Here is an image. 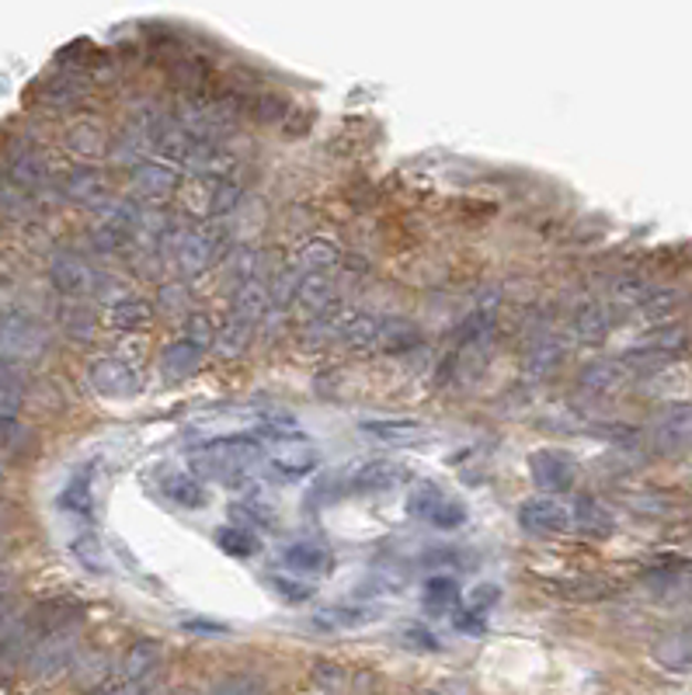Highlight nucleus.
I'll return each instance as SVG.
<instances>
[{
  "mask_svg": "<svg viewBox=\"0 0 692 695\" xmlns=\"http://www.w3.org/2000/svg\"><path fill=\"white\" fill-rule=\"evenodd\" d=\"M379 330H384V324H379L376 317H369V314H345L338 324H334V334H338V338H345L352 348H373V345H379Z\"/></svg>",
  "mask_w": 692,
  "mask_h": 695,
  "instance_id": "22",
  "label": "nucleus"
},
{
  "mask_svg": "<svg viewBox=\"0 0 692 695\" xmlns=\"http://www.w3.org/2000/svg\"><path fill=\"white\" fill-rule=\"evenodd\" d=\"M217 546L223 549L227 557H233V560H248V557L258 554V539H254V533H248V529H233V525H223V529L217 533Z\"/></svg>",
  "mask_w": 692,
  "mask_h": 695,
  "instance_id": "28",
  "label": "nucleus"
},
{
  "mask_svg": "<svg viewBox=\"0 0 692 695\" xmlns=\"http://www.w3.org/2000/svg\"><path fill=\"white\" fill-rule=\"evenodd\" d=\"M692 442V403H668L654 418V445L661 455H679Z\"/></svg>",
  "mask_w": 692,
  "mask_h": 695,
  "instance_id": "8",
  "label": "nucleus"
},
{
  "mask_svg": "<svg viewBox=\"0 0 692 695\" xmlns=\"http://www.w3.org/2000/svg\"><path fill=\"white\" fill-rule=\"evenodd\" d=\"M282 602H290V606H303V602H310V598H314V585H306V581H300V578H293V573H272V578L265 581Z\"/></svg>",
  "mask_w": 692,
  "mask_h": 695,
  "instance_id": "33",
  "label": "nucleus"
},
{
  "mask_svg": "<svg viewBox=\"0 0 692 695\" xmlns=\"http://www.w3.org/2000/svg\"><path fill=\"white\" fill-rule=\"evenodd\" d=\"M570 525H575L578 533L591 536V539H606L616 533V515L602 505L599 497L581 494L575 501V512H570Z\"/></svg>",
  "mask_w": 692,
  "mask_h": 695,
  "instance_id": "13",
  "label": "nucleus"
},
{
  "mask_svg": "<svg viewBox=\"0 0 692 695\" xmlns=\"http://www.w3.org/2000/svg\"><path fill=\"white\" fill-rule=\"evenodd\" d=\"M192 327L196 330L181 334V338L167 345L164 355H160V372H164L167 382H181L185 376H192L202 366V358H206V351L212 345V330L206 327L202 317H196Z\"/></svg>",
  "mask_w": 692,
  "mask_h": 695,
  "instance_id": "2",
  "label": "nucleus"
},
{
  "mask_svg": "<svg viewBox=\"0 0 692 695\" xmlns=\"http://www.w3.org/2000/svg\"><path fill=\"white\" fill-rule=\"evenodd\" d=\"M564 341L557 338V334H543V338L530 348V372L533 376H551L557 372V366L564 362Z\"/></svg>",
  "mask_w": 692,
  "mask_h": 695,
  "instance_id": "26",
  "label": "nucleus"
},
{
  "mask_svg": "<svg viewBox=\"0 0 692 695\" xmlns=\"http://www.w3.org/2000/svg\"><path fill=\"white\" fill-rule=\"evenodd\" d=\"M70 554H74V560L91 570V573H108V560H105V549L102 543L94 539V536H77V539H70Z\"/></svg>",
  "mask_w": 692,
  "mask_h": 695,
  "instance_id": "29",
  "label": "nucleus"
},
{
  "mask_svg": "<svg viewBox=\"0 0 692 695\" xmlns=\"http://www.w3.org/2000/svg\"><path fill=\"white\" fill-rule=\"evenodd\" d=\"M403 466L397 463H387V460H369V463H359L355 470H348L345 476H334V481L327 484V501L338 497V494H376V491H390L403 481Z\"/></svg>",
  "mask_w": 692,
  "mask_h": 695,
  "instance_id": "3",
  "label": "nucleus"
},
{
  "mask_svg": "<svg viewBox=\"0 0 692 695\" xmlns=\"http://www.w3.org/2000/svg\"><path fill=\"white\" fill-rule=\"evenodd\" d=\"M460 606V585L449 573H439V578H428L424 591H421V609L432 615H445Z\"/></svg>",
  "mask_w": 692,
  "mask_h": 695,
  "instance_id": "21",
  "label": "nucleus"
},
{
  "mask_svg": "<svg viewBox=\"0 0 692 695\" xmlns=\"http://www.w3.org/2000/svg\"><path fill=\"white\" fill-rule=\"evenodd\" d=\"M56 505L70 518H91L94 515V481H91L87 470L70 476V481L63 484V491L56 494Z\"/></svg>",
  "mask_w": 692,
  "mask_h": 695,
  "instance_id": "16",
  "label": "nucleus"
},
{
  "mask_svg": "<svg viewBox=\"0 0 692 695\" xmlns=\"http://www.w3.org/2000/svg\"><path fill=\"white\" fill-rule=\"evenodd\" d=\"M651 657L668 675H692V630L658 636L651 646Z\"/></svg>",
  "mask_w": 692,
  "mask_h": 695,
  "instance_id": "12",
  "label": "nucleus"
},
{
  "mask_svg": "<svg viewBox=\"0 0 692 695\" xmlns=\"http://www.w3.org/2000/svg\"><path fill=\"white\" fill-rule=\"evenodd\" d=\"M241 512H244L248 518H254L258 525H275V508H272L261 494H248V497L241 501Z\"/></svg>",
  "mask_w": 692,
  "mask_h": 695,
  "instance_id": "43",
  "label": "nucleus"
},
{
  "mask_svg": "<svg viewBox=\"0 0 692 695\" xmlns=\"http://www.w3.org/2000/svg\"><path fill=\"white\" fill-rule=\"evenodd\" d=\"M578 382H581L585 393H595V397L616 393L627 382V366L623 362H612V358H599V362H588L581 369Z\"/></svg>",
  "mask_w": 692,
  "mask_h": 695,
  "instance_id": "17",
  "label": "nucleus"
},
{
  "mask_svg": "<svg viewBox=\"0 0 692 695\" xmlns=\"http://www.w3.org/2000/svg\"><path fill=\"white\" fill-rule=\"evenodd\" d=\"M400 646H408V651H415V654H439L442 636L436 630L421 626V622H411V626L400 630Z\"/></svg>",
  "mask_w": 692,
  "mask_h": 695,
  "instance_id": "34",
  "label": "nucleus"
},
{
  "mask_svg": "<svg viewBox=\"0 0 692 695\" xmlns=\"http://www.w3.org/2000/svg\"><path fill=\"white\" fill-rule=\"evenodd\" d=\"M609 327H612L609 309L599 306V303H588V306H581L578 314H575V338L581 345H602Z\"/></svg>",
  "mask_w": 692,
  "mask_h": 695,
  "instance_id": "23",
  "label": "nucleus"
},
{
  "mask_svg": "<svg viewBox=\"0 0 692 695\" xmlns=\"http://www.w3.org/2000/svg\"><path fill=\"white\" fill-rule=\"evenodd\" d=\"M452 626H457L460 633H484L487 615L470 609V606H460V609H452Z\"/></svg>",
  "mask_w": 692,
  "mask_h": 695,
  "instance_id": "42",
  "label": "nucleus"
},
{
  "mask_svg": "<svg viewBox=\"0 0 692 695\" xmlns=\"http://www.w3.org/2000/svg\"><path fill=\"white\" fill-rule=\"evenodd\" d=\"M150 320H154V309H150V303H143V299H136V296H126V299H118L115 306H112V324L118 327V330H143V327H150Z\"/></svg>",
  "mask_w": 692,
  "mask_h": 695,
  "instance_id": "27",
  "label": "nucleus"
},
{
  "mask_svg": "<svg viewBox=\"0 0 692 695\" xmlns=\"http://www.w3.org/2000/svg\"><path fill=\"white\" fill-rule=\"evenodd\" d=\"M77 654V622L74 619H63L56 626L42 630L29 651V671L35 678H56L70 667Z\"/></svg>",
  "mask_w": 692,
  "mask_h": 695,
  "instance_id": "1",
  "label": "nucleus"
},
{
  "mask_svg": "<svg viewBox=\"0 0 692 695\" xmlns=\"http://www.w3.org/2000/svg\"><path fill=\"white\" fill-rule=\"evenodd\" d=\"M518 518V529L539 536V539H551V536H564L570 529V508L564 501H557V494H536L526 497L515 512Z\"/></svg>",
  "mask_w": 692,
  "mask_h": 695,
  "instance_id": "4",
  "label": "nucleus"
},
{
  "mask_svg": "<svg viewBox=\"0 0 692 695\" xmlns=\"http://www.w3.org/2000/svg\"><path fill=\"white\" fill-rule=\"evenodd\" d=\"M237 199H241V191H237L233 185H223V188H217V202H212L209 209L217 212V215H220V212H230V209L237 206Z\"/></svg>",
  "mask_w": 692,
  "mask_h": 695,
  "instance_id": "46",
  "label": "nucleus"
},
{
  "mask_svg": "<svg viewBox=\"0 0 692 695\" xmlns=\"http://www.w3.org/2000/svg\"><path fill=\"white\" fill-rule=\"evenodd\" d=\"M314 688L324 692H345L348 688V671L334 661H317L314 664Z\"/></svg>",
  "mask_w": 692,
  "mask_h": 695,
  "instance_id": "40",
  "label": "nucleus"
},
{
  "mask_svg": "<svg viewBox=\"0 0 692 695\" xmlns=\"http://www.w3.org/2000/svg\"><path fill=\"white\" fill-rule=\"evenodd\" d=\"M595 435L612 442L616 449H633L640 442V431L630 428V424H602V428H595Z\"/></svg>",
  "mask_w": 692,
  "mask_h": 695,
  "instance_id": "41",
  "label": "nucleus"
},
{
  "mask_svg": "<svg viewBox=\"0 0 692 695\" xmlns=\"http://www.w3.org/2000/svg\"><path fill=\"white\" fill-rule=\"evenodd\" d=\"M637 306H640V314H643V317L664 320V317L679 306V293H675V289H648V296H643Z\"/></svg>",
  "mask_w": 692,
  "mask_h": 695,
  "instance_id": "38",
  "label": "nucleus"
},
{
  "mask_svg": "<svg viewBox=\"0 0 692 695\" xmlns=\"http://www.w3.org/2000/svg\"><path fill=\"white\" fill-rule=\"evenodd\" d=\"M300 303L306 309H314V314H321V309L334 299V289H331V278H324L321 272H310L303 282H300V289H296Z\"/></svg>",
  "mask_w": 692,
  "mask_h": 695,
  "instance_id": "31",
  "label": "nucleus"
},
{
  "mask_svg": "<svg viewBox=\"0 0 692 695\" xmlns=\"http://www.w3.org/2000/svg\"><path fill=\"white\" fill-rule=\"evenodd\" d=\"M160 661H164V646H160V640L143 636V640L129 643V651L123 654V664H118V675H123L126 682H133V685H139L143 678L157 675ZM143 688H147V685H143Z\"/></svg>",
  "mask_w": 692,
  "mask_h": 695,
  "instance_id": "11",
  "label": "nucleus"
},
{
  "mask_svg": "<svg viewBox=\"0 0 692 695\" xmlns=\"http://www.w3.org/2000/svg\"><path fill=\"white\" fill-rule=\"evenodd\" d=\"M217 251H220V236L217 233L192 230V233H185L181 244H178V265H181V272L196 275V272H202V268L212 265Z\"/></svg>",
  "mask_w": 692,
  "mask_h": 695,
  "instance_id": "15",
  "label": "nucleus"
},
{
  "mask_svg": "<svg viewBox=\"0 0 692 695\" xmlns=\"http://www.w3.org/2000/svg\"><path fill=\"white\" fill-rule=\"evenodd\" d=\"M8 612H11V598L4 594V588H0V626H4V619H8Z\"/></svg>",
  "mask_w": 692,
  "mask_h": 695,
  "instance_id": "49",
  "label": "nucleus"
},
{
  "mask_svg": "<svg viewBox=\"0 0 692 695\" xmlns=\"http://www.w3.org/2000/svg\"><path fill=\"white\" fill-rule=\"evenodd\" d=\"M282 564L293 573H327L334 567L331 549L317 539H296L282 549Z\"/></svg>",
  "mask_w": 692,
  "mask_h": 695,
  "instance_id": "14",
  "label": "nucleus"
},
{
  "mask_svg": "<svg viewBox=\"0 0 692 695\" xmlns=\"http://www.w3.org/2000/svg\"><path fill=\"white\" fill-rule=\"evenodd\" d=\"M530 476L543 494H564L578 481V463L570 460L567 452L539 449V452L530 455Z\"/></svg>",
  "mask_w": 692,
  "mask_h": 695,
  "instance_id": "6",
  "label": "nucleus"
},
{
  "mask_svg": "<svg viewBox=\"0 0 692 695\" xmlns=\"http://www.w3.org/2000/svg\"><path fill=\"white\" fill-rule=\"evenodd\" d=\"M45 351V330L29 314H0V358L4 362H25Z\"/></svg>",
  "mask_w": 692,
  "mask_h": 695,
  "instance_id": "5",
  "label": "nucleus"
},
{
  "mask_svg": "<svg viewBox=\"0 0 692 695\" xmlns=\"http://www.w3.org/2000/svg\"><path fill=\"white\" fill-rule=\"evenodd\" d=\"M87 379L94 393L102 397H112V400H129L139 393V372L126 362V358H94L91 369H87Z\"/></svg>",
  "mask_w": 692,
  "mask_h": 695,
  "instance_id": "7",
  "label": "nucleus"
},
{
  "mask_svg": "<svg viewBox=\"0 0 692 695\" xmlns=\"http://www.w3.org/2000/svg\"><path fill=\"white\" fill-rule=\"evenodd\" d=\"M359 431L366 439L379 442V445H394V449H403V445H418L424 442L432 431H428V424L415 421V418H379V421H359Z\"/></svg>",
  "mask_w": 692,
  "mask_h": 695,
  "instance_id": "9",
  "label": "nucleus"
},
{
  "mask_svg": "<svg viewBox=\"0 0 692 695\" xmlns=\"http://www.w3.org/2000/svg\"><path fill=\"white\" fill-rule=\"evenodd\" d=\"M50 282L63 296H87L94 289V272L77 254H56L50 261Z\"/></svg>",
  "mask_w": 692,
  "mask_h": 695,
  "instance_id": "10",
  "label": "nucleus"
},
{
  "mask_svg": "<svg viewBox=\"0 0 692 695\" xmlns=\"http://www.w3.org/2000/svg\"><path fill=\"white\" fill-rule=\"evenodd\" d=\"M98 178H87V175H74L66 181V191L70 196H77V199H87V191H98Z\"/></svg>",
  "mask_w": 692,
  "mask_h": 695,
  "instance_id": "47",
  "label": "nucleus"
},
{
  "mask_svg": "<svg viewBox=\"0 0 692 695\" xmlns=\"http://www.w3.org/2000/svg\"><path fill=\"white\" fill-rule=\"evenodd\" d=\"M314 470H317V455L310 449H285V452L272 455V463L265 466L272 481H282V484H296Z\"/></svg>",
  "mask_w": 692,
  "mask_h": 695,
  "instance_id": "18",
  "label": "nucleus"
},
{
  "mask_svg": "<svg viewBox=\"0 0 692 695\" xmlns=\"http://www.w3.org/2000/svg\"><path fill=\"white\" fill-rule=\"evenodd\" d=\"M164 497L171 501V505H178V508H188V512L206 508V501H209L206 487L196 481V476H185V473L167 476V481H164Z\"/></svg>",
  "mask_w": 692,
  "mask_h": 695,
  "instance_id": "24",
  "label": "nucleus"
},
{
  "mask_svg": "<svg viewBox=\"0 0 692 695\" xmlns=\"http://www.w3.org/2000/svg\"><path fill=\"white\" fill-rule=\"evenodd\" d=\"M376 619V609L366 606H331L314 615V626L324 633H348V630H363Z\"/></svg>",
  "mask_w": 692,
  "mask_h": 695,
  "instance_id": "19",
  "label": "nucleus"
},
{
  "mask_svg": "<svg viewBox=\"0 0 692 695\" xmlns=\"http://www.w3.org/2000/svg\"><path fill=\"white\" fill-rule=\"evenodd\" d=\"M491 330H494V309H476L460 327V338L463 345H481L484 338H491Z\"/></svg>",
  "mask_w": 692,
  "mask_h": 695,
  "instance_id": "39",
  "label": "nucleus"
},
{
  "mask_svg": "<svg viewBox=\"0 0 692 695\" xmlns=\"http://www.w3.org/2000/svg\"><path fill=\"white\" fill-rule=\"evenodd\" d=\"M11 181L21 188H35L42 181V160L29 150H18L11 160Z\"/></svg>",
  "mask_w": 692,
  "mask_h": 695,
  "instance_id": "37",
  "label": "nucleus"
},
{
  "mask_svg": "<svg viewBox=\"0 0 692 695\" xmlns=\"http://www.w3.org/2000/svg\"><path fill=\"white\" fill-rule=\"evenodd\" d=\"M133 185H136V191H143V196L164 199V196H171V191H175L178 178H175L171 167H164V164H139Z\"/></svg>",
  "mask_w": 692,
  "mask_h": 695,
  "instance_id": "25",
  "label": "nucleus"
},
{
  "mask_svg": "<svg viewBox=\"0 0 692 695\" xmlns=\"http://www.w3.org/2000/svg\"><path fill=\"white\" fill-rule=\"evenodd\" d=\"M66 147L74 154H81V157H102L105 154V133L98 126L81 123V126H74L66 133Z\"/></svg>",
  "mask_w": 692,
  "mask_h": 695,
  "instance_id": "32",
  "label": "nucleus"
},
{
  "mask_svg": "<svg viewBox=\"0 0 692 695\" xmlns=\"http://www.w3.org/2000/svg\"><path fill=\"white\" fill-rule=\"evenodd\" d=\"M497 602H501V588H497V585H476V588L466 594V606L476 609V612H484V615H487Z\"/></svg>",
  "mask_w": 692,
  "mask_h": 695,
  "instance_id": "44",
  "label": "nucleus"
},
{
  "mask_svg": "<svg viewBox=\"0 0 692 695\" xmlns=\"http://www.w3.org/2000/svg\"><path fill=\"white\" fill-rule=\"evenodd\" d=\"M185 630L192 633H209V636H223L227 626H220V622H185Z\"/></svg>",
  "mask_w": 692,
  "mask_h": 695,
  "instance_id": "48",
  "label": "nucleus"
},
{
  "mask_svg": "<svg viewBox=\"0 0 692 695\" xmlns=\"http://www.w3.org/2000/svg\"><path fill=\"white\" fill-rule=\"evenodd\" d=\"M442 501V487L439 484H418L411 494H408V505H403V512H408L411 518L424 522L428 515H432V508Z\"/></svg>",
  "mask_w": 692,
  "mask_h": 695,
  "instance_id": "36",
  "label": "nucleus"
},
{
  "mask_svg": "<svg viewBox=\"0 0 692 695\" xmlns=\"http://www.w3.org/2000/svg\"><path fill=\"white\" fill-rule=\"evenodd\" d=\"M237 285H241V289H237V296L230 303V317L258 324L261 314H265V306H269V289L258 278H244V282H237Z\"/></svg>",
  "mask_w": 692,
  "mask_h": 695,
  "instance_id": "20",
  "label": "nucleus"
},
{
  "mask_svg": "<svg viewBox=\"0 0 692 695\" xmlns=\"http://www.w3.org/2000/svg\"><path fill=\"white\" fill-rule=\"evenodd\" d=\"M265 682H254V678H230V682H217L212 692H265Z\"/></svg>",
  "mask_w": 692,
  "mask_h": 695,
  "instance_id": "45",
  "label": "nucleus"
},
{
  "mask_svg": "<svg viewBox=\"0 0 692 695\" xmlns=\"http://www.w3.org/2000/svg\"><path fill=\"white\" fill-rule=\"evenodd\" d=\"M334 261H338V248H334L331 241H310V244L300 251L296 265H300L303 272H324V268L334 265Z\"/></svg>",
  "mask_w": 692,
  "mask_h": 695,
  "instance_id": "35",
  "label": "nucleus"
},
{
  "mask_svg": "<svg viewBox=\"0 0 692 695\" xmlns=\"http://www.w3.org/2000/svg\"><path fill=\"white\" fill-rule=\"evenodd\" d=\"M424 522L432 525V529H439V533H457L460 525L466 522V505H463V501H457V497L442 494V501L432 508V515H428Z\"/></svg>",
  "mask_w": 692,
  "mask_h": 695,
  "instance_id": "30",
  "label": "nucleus"
}]
</instances>
